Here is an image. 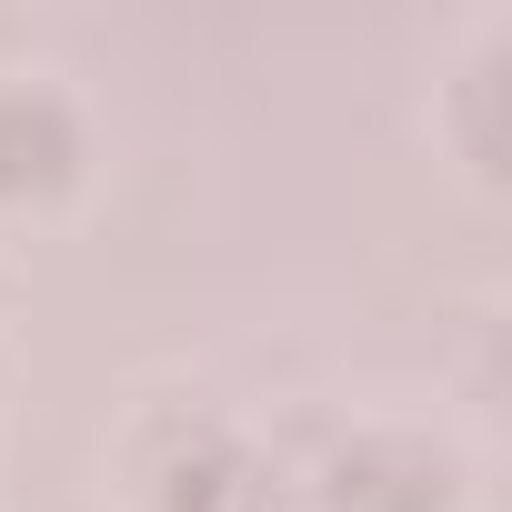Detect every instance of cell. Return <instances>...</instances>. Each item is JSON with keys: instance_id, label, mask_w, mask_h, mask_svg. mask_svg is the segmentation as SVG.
I'll list each match as a JSON object with an SVG mask.
<instances>
[{"instance_id": "cell-1", "label": "cell", "mask_w": 512, "mask_h": 512, "mask_svg": "<svg viewBox=\"0 0 512 512\" xmlns=\"http://www.w3.org/2000/svg\"><path fill=\"white\" fill-rule=\"evenodd\" d=\"M81 171V111L51 81H0V201H51Z\"/></svg>"}, {"instance_id": "cell-2", "label": "cell", "mask_w": 512, "mask_h": 512, "mask_svg": "<svg viewBox=\"0 0 512 512\" xmlns=\"http://www.w3.org/2000/svg\"><path fill=\"white\" fill-rule=\"evenodd\" d=\"M372 502H402V512H442L452 502V462L412 432H372L332 462V512H372Z\"/></svg>"}]
</instances>
